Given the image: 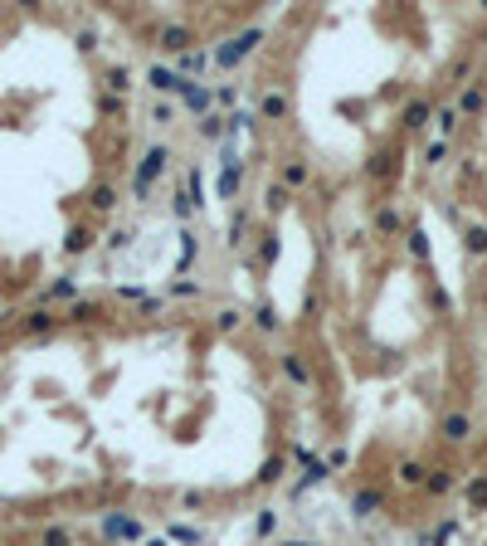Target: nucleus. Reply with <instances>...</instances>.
<instances>
[{
    "mask_svg": "<svg viewBox=\"0 0 487 546\" xmlns=\"http://www.w3.org/2000/svg\"><path fill=\"white\" fill-rule=\"evenodd\" d=\"M0 546H78L64 536H0Z\"/></svg>",
    "mask_w": 487,
    "mask_h": 546,
    "instance_id": "1",
    "label": "nucleus"
}]
</instances>
